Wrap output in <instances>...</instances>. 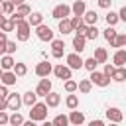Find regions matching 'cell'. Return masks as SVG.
I'll use <instances>...</instances> for the list:
<instances>
[{
	"label": "cell",
	"instance_id": "6da1fadb",
	"mask_svg": "<svg viewBox=\"0 0 126 126\" xmlns=\"http://www.w3.org/2000/svg\"><path fill=\"white\" fill-rule=\"evenodd\" d=\"M49 106L45 104V102H35L33 106H30V118L32 120H35V122H43L45 118H47V110Z\"/></svg>",
	"mask_w": 126,
	"mask_h": 126
},
{
	"label": "cell",
	"instance_id": "7a4b0ae2",
	"mask_svg": "<svg viewBox=\"0 0 126 126\" xmlns=\"http://www.w3.org/2000/svg\"><path fill=\"white\" fill-rule=\"evenodd\" d=\"M30 35H32V26H30V22H28V20H20V22L16 24V37H18V41H28Z\"/></svg>",
	"mask_w": 126,
	"mask_h": 126
},
{
	"label": "cell",
	"instance_id": "3957f363",
	"mask_svg": "<svg viewBox=\"0 0 126 126\" xmlns=\"http://www.w3.org/2000/svg\"><path fill=\"white\" fill-rule=\"evenodd\" d=\"M35 35H37V39L39 41H53L55 37H53V30L49 28V26H45V24H41V26H37L35 28Z\"/></svg>",
	"mask_w": 126,
	"mask_h": 126
},
{
	"label": "cell",
	"instance_id": "277c9868",
	"mask_svg": "<svg viewBox=\"0 0 126 126\" xmlns=\"http://www.w3.org/2000/svg\"><path fill=\"white\" fill-rule=\"evenodd\" d=\"M89 79H91V83H93V85L102 87V89H104V87H108V85H110V81H112L110 77H106V75H104V73H100V71H91V77H89Z\"/></svg>",
	"mask_w": 126,
	"mask_h": 126
},
{
	"label": "cell",
	"instance_id": "5b68a950",
	"mask_svg": "<svg viewBox=\"0 0 126 126\" xmlns=\"http://www.w3.org/2000/svg\"><path fill=\"white\" fill-rule=\"evenodd\" d=\"M73 12H71V6H67V4H57L53 10H51V16L55 18V20H65V18H69Z\"/></svg>",
	"mask_w": 126,
	"mask_h": 126
},
{
	"label": "cell",
	"instance_id": "8992f818",
	"mask_svg": "<svg viewBox=\"0 0 126 126\" xmlns=\"http://www.w3.org/2000/svg\"><path fill=\"white\" fill-rule=\"evenodd\" d=\"M71 73H73V69H71L69 65H63V63H59V65H55V67H53V75H55L57 79H61V81H67V79H71Z\"/></svg>",
	"mask_w": 126,
	"mask_h": 126
},
{
	"label": "cell",
	"instance_id": "52a82bcc",
	"mask_svg": "<svg viewBox=\"0 0 126 126\" xmlns=\"http://www.w3.org/2000/svg\"><path fill=\"white\" fill-rule=\"evenodd\" d=\"M6 104H8V110H12V112L20 110V106L24 104L22 94H18V93H10V94H8V98H6Z\"/></svg>",
	"mask_w": 126,
	"mask_h": 126
},
{
	"label": "cell",
	"instance_id": "ba28073f",
	"mask_svg": "<svg viewBox=\"0 0 126 126\" xmlns=\"http://www.w3.org/2000/svg\"><path fill=\"white\" fill-rule=\"evenodd\" d=\"M65 61H67V65L71 67V69H83V63H85V59L81 57V53H69V55H65Z\"/></svg>",
	"mask_w": 126,
	"mask_h": 126
},
{
	"label": "cell",
	"instance_id": "9c48e42d",
	"mask_svg": "<svg viewBox=\"0 0 126 126\" xmlns=\"http://www.w3.org/2000/svg\"><path fill=\"white\" fill-rule=\"evenodd\" d=\"M51 73H53V65H51L49 61H39V63L35 65V75H37V77L43 79V77H49Z\"/></svg>",
	"mask_w": 126,
	"mask_h": 126
},
{
	"label": "cell",
	"instance_id": "30bf717a",
	"mask_svg": "<svg viewBox=\"0 0 126 126\" xmlns=\"http://www.w3.org/2000/svg\"><path fill=\"white\" fill-rule=\"evenodd\" d=\"M35 93H37V96H47L49 93H51V81L47 79V77H43V79H39V83H37V87H35Z\"/></svg>",
	"mask_w": 126,
	"mask_h": 126
},
{
	"label": "cell",
	"instance_id": "8fae6325",
	"mask_svg": "<svg viewBox=\"0 0 126 126\" xmlns=\"http://www.w3.org/2000/svg\"><path fill=\"white\" fill-rule=\"evenodd\" d=\"M63 53H65V41L63 39H53L51 41V55L55 59H61Z\"/></svg>",
	"mask_w": 126,
	"mask_h": 126
},
{
	"label": "cell",
	"instance_id": "7c38bea8",
	"mask_svg": "<svg viewBox=\"0 0 126 126\" xmlns=\"http://www.w3.org/2000/svg\"><path fill=\"white\" fill-rule=\"evenodd\" d=\"M106 118H108L110 122L120 124V122H122V118H124V114H122V110H120V108H116V106H108V108H106Z\"/></svg>",
	"mask_w": 126,
	"mask_h": 126
},
{
	"label": "cell",
	"instance_id": "4fadbf2b",
	"mask_svg": "<svg viewBox=\"0 0 126 126\" xmlns=\"http://www.w3.org/2000/svg\"><path fill=\"white\" fill-rule=\"evenodd\" d=\"M112 63H114L116 67H126V49H124V47L114 51V55H112Z\"/></svg>",
	"mask_w": 126,
	"mask_h": 126
},
{
	"label": "cell",
	"instance_id": "5bb4252c",
	"mask_svg": "<svg viewBox=\"0 0 126 126\" xmlns=\"http://www.w3.org/2000/svg\"><path fill=\"white\" fill-rule=\"evenodd\" d=\"M69 122H71V126H81V124L85 122V114L75 108V110L69 112Z\"/></svg>",
	"mask_w": 126,
	"mask_h": 126
},
{
	"label": "cell",
	"instance_id": "9a60e30c",
	"mask_svg": "<svg viewBox=\"0 0 126 126\" xmlns=\"http://www.w3.org/2000/svg\"><path fill=\"white\" fill-rule=\"evenodd\" d=\"M16 81H18V75H16L14 71H4V75H2V79H0V83L6 85V87H14Z\"/></svg>",
	"mask_w": 126,
	"mask_h": 126
},
{
	"label": "cell",
	"instance_id": "2e32d148",
	"mask_svg": "<svg viewBox=\"0 0 126 126\" xmlns=\"http://www.w3.org/2000/svg\"><path fill=\"white\" fill-rule=\"evenodd\" d=\"M85 45H87V37L85 35H75L73 37V49H75V53H83Z\"/></svg>",
	"mask_w": 126,
	"mask_h": 126
},
{
	"label": "cell",
	"instance_id": "e0dca14e",
	"mask_svg": "<svg viewBox=\"0 0 126 126\" xmlns=\"http://www.w3.org/2000/svg\"><path fill=\"white\" fill-rule=\"evenodd\" d=\"M14 65H16V59H14L12 55H8V53H6V55H2V57H0V67H2L4 71H12V69H14Z\"/></svg>",
	"mask_w": 126,
	"mask_h": 126
},
{
	"label": "cell",
	"instance_id": "ac0fdd59",
	"mask_svg": "<svg viewBox=\"0 0 126 126\" xmlns=\"http://www.w3.org/2000/svg\"><path fill=\"white\" fill-rule=\"evenodd\" d=\"M71 12H73V16H83V14L87 12L85 0H75V2L71 4Z\"/></svg>",
	"mask_w": 126,
	"mask_h": 126
},
{
	"label": "cell",
	"instance_id": "d6986e66",
	"mask_svg": "<svg viewBox=\"0 0 126 126\" xmlns=\"http://www.w3.org/2000/svg\"><path fill=\"white\" fill-rule=\"evenodd\" d=\"M83 22H85L87 26H96V22H98V14H96L94 10H87V12L83 14Z\"/></svg>",
	"mask_w": 126,
	"mask_h": 126
},
{
	"label": "cell",
	"instance_id": "ffe728a7",
	"mask_svg": "<svg viewBox=\"0 0 126 126\" xmlns=\"http://www.w3.org/2000/svg\"><path fill=\"white\" fill-rule=\"evenodd\" d=\"M59 32L63 33V35H67V33H73L75 32V28H73V24H71V20L69 18H65V20H59Z\"/></svg>",
	"mask_w": 126,
	"mask_h": 126
},
{
	"label": "cell",
	"instance_id": "44dd1931",
	"mask_svg": "<svg viewBox=\"0 0 126 126\" xmlns=\"http://www.w3.org/2000/svg\"><path fill=\"white\" fill-rule=\"evenodd\" d=\"M22 100H24L26 106H33V104L37 102V93H35V91H26V93L22 94Z\"/></svg>",
	"mask_w": 126,
	"mask_h": 126
},
{
	"label": "cell",
	"instance_id": "7402d4cb",
	"mask_svg": "<svg viewBox=\"0 0 126 126\" xmlns=\"http://www.w3.org/2000/svg\"><path fill=\"white\" fill-rule=\"evenodd\" d=\"M59 102H61V94L59 93H49L47 96H45V104L49 106V108H55V106H59Z\"/></svg>",
	"mask_w": 126,
	"mask_h": 126
},
{
	"label": "cell",
	"instance_id": "603a6c76",
	"mask_svg": "<svg viewBox=\"0 0 126 126\" xmlns=\"http://www.w3.org/2000/svg\"><path fill=\"white\" fill-rule=\"evenodd\" d=\"M28 22H30L32 28H37V26L43 24V14H41V12H32V14L28 16Z\"/></svg>",
	"mask_w": 126,
	"mask_h": 126
},
{
	"label": "cell",
	"instance_id": "cb8c5ba5",
	"mask_svg": "<svg viewBox=\"0 0 126 126\" xmlns=\"http://www.w3.org/2000/svg\"><path fill=\"white\" fill-rule=\"evenodd\" d=\"M110 47H116V49L126 47V33H120V32H118V35L110 41Z\"/></svg>",
	"mask_w": 126,
	"mask_h": 126
},
{
	"label": "cell",
	"instance_id": "d4e9b609",
	"mask_svg": "<svg viewBox=\"0 0 126 126\" xmlns=\"http://www.w3.org/2000/svg\"><path fill=\"white\" fill-rule=\"evenodd\" d=\"M93 57H94L98 63H106V61H108V53H106V49H104V47H96Z\"/></svg>",
	"mask_w": 126,
	"mask_h": 126
},
{
	"label": "cell",
	"instance_id": "484cf974",
	"mask_svg": "<svg viewBox=\"0 0 126 126\" xmlns=\"http://www.w3.org/2000/svg\"><path fill=\"white\" fill-rule=\"evenodd\" d=\"M91 91H93V83H91V79H81V81H79V93L89 94Z\"/></svg>",
	"mask_w": 126,
	"mask_h": 126
},
{
	"label": "cell",
	"instance_id": "4316f807",
	"mask_svg": "<svg viewBox=\"0 0 126 126\" xmlns=\"http://www.w3.org/2000/svg\"><path fill=\"white\" fill-rule=\"evenodd\" d=\"M65 104H67V108H69V110H75V108L79 106V96H77V94H73V93H69V94H67V98H65Z\"/></svg>",
	"mask_w": 126,
	"mask_h": 126
},
{
	"label": "cell",
	"instance_id": "83f0119b",
	"mask_svg": "<svg viewBox=\"0 0 126 126\" xmlns=\"http://www.w3.org/2000/svg\"><path fill=\"white\" fill-rule=\"evenodd\" d=\"M24 122H26V120H24V116H22V114H20V112H18V110H16V112H12V114H10V122H8V124H10V126H22V124H24Z\"/></svg>",
	"mask_w": 126,
	"mask_h": 126
},
{
	"label": "cell",
	"instance_id": "f1b7e54d",
	"mask_svg": "<svg viewBox=\"0 0 126 126\" xmlns=\"http://www.w3.org/2000/svg\"><path fill=\"white\" fill-rule=\"evenodd\" d=\"M112 81H116V83L126 81V67H116L114 69V75H112Z\"/></svg>",
	"mask_w": 126,
	"mask_h": 126
},
{
	"label": "cell",
	"instance_id": "f546056e",
	"mask_svg": "<svg viewBox=\"0 0 126 126\" xmlns=\"http://www.w3.org/2000/svg\"><path fill=\"white\" fill-rule=\"evenodd\" d=\"M51 122H53V126H71V122H69V116H67V114H57Z\"/></svg>",
	"mask_w": 126,
	"mask_h": 126
},
{
	"label": "cell",
	"instance_id": "4dcf8cb0",
	"mask_svg": "<svg viewBox=\"0 0 126 126\" xmlns=\"http://www.w3.org/2000/svg\"><path fill=\"white\" fill-rule=\"evenodd\" d=\"M104 20H106V24H108V26H116V24L120 22V16H118V12L108 10V14L104 16Z\"/></svg>",
	"mask_w": 126,
	"mask_h": 126
},
{
	"label": "cell",
	"instance_id": "1f68e13d",
	"mask_svg": "<svg viewBox=\"0 0 126 126\" xmlns=\"http://www.w3.org/2000/svg\"><path fill=\"white\" fill-rule=\"evenodd\" d=\"M102 35H104V39H106V41L110 43V41H112V39H114V37L118 35V32L114 30V26H108L106 30H102Z\"/></svg>",
	"mask_w": 126,
	"mask_h": 126
},
{
	"label": "cell",
	"instance_id": "d6a6232c",
	"mask_svg": "<svg viewBox=\"0 0 126 126\" xmlns=\"http://www.w3.org/2000/svg\"><path fill=\"white\" fill-rule=\"evenodd\" d=\"M63 89H65V93H75V91H79V83L73 79H67L63 83Z\"/></svg>",
	"mask_w": 126,
	"mask_h": 126
},
{
	"label": "cell",
	"instance_id": "836d02e7",
	"mask_svg": "<svg viewBox=\"0 0 126 126\" xmlns=\"http://www.w3.org/2000/svg\"><path fill=\"white\" fill-rule=\"evenodd\" d=\"M16 12V6L10 2V0H6V2H2V14H6V16H12Z\"/></svg>",
	"mask_w": 126,
	"mask_h": 126
},
{
	"label": "cell",
	"instance_id": "e575fe53",
	"mask_svg": "<svg viewBox=\"0 0 126 126\" xmlns=\"http://www.w3.org/2000/svg\"><path fill=\"white\" fill-rule=\"evenodd\" d=\"M96 65H98V61H96L94 57H87L85 63H83V67H85L87 71H96Z\"/></svg>",
	"mask_w": 126,
	"mask_h": 126
},
{
	"label": "cell",
	"instance_id": "d590c367",
	"mask_svg": "<svg viewBox=\"0 0 126 126\" xmlns=\"http://www.w3.org/2000/svg\"><path fill=\"white\" fill-rule=\"evenodd\" d=\"M12 71H14V73H16L18 77H24V75L28 73V65H26V63H16Z\"/></svg>",
	"mask_w": 126,
	"mask_h": 126
},
{
	"label": "cell",
	"instance_id": "8d00e7d4",
	"mask_svg": "<svg viewBox=\"0 0 126 126\" xmlns=\"http://www.w3.org/2000/svg\"><path fill=\"white\" fill-rule=\"evenodd\" d=\"M98 28L96 26H89V30H87V39H96L98 37Z\"/></svg>",
	"mask_w": 126,
	"mask_h": 126
},
{
	"label": "cell",
	"instance_id": "74e56055",
	"mask_svg": "<svg viewBox=\"0 0 126 126\" xmlns=\"http://www.w3.org/2000/svg\"><path fill=\"white\" fill-rule=\"evenodd\" d=\"M0 30H2V32H6V33H8V32H14V30H16V24H14V22L8 18V20L2 24V28H0Z\"/></svg>",
	"mask_w": 126,
	"mask_h": 126
},
{
	"label": "cell",
	"instance_id": "f35d334b",
	"mask_svg": "<svg viewBox=\"0 0 126 126\" xmlns=\"http://www.w3.org/2000/svg\"><path fill=\"white\" fill-rule=\"evenodd\" d=\"M114 69H116V65H114V63H104V71H102V73H104L106 77H110V79H112Z\"/></svg>",
	"mask_w": 126,
	"mask_h": 126
},
{
	"label": "cell",
	"instance_id": "ab89813d",
	"mask_svg": "<svg viewBox=\"0 0 126 126\" xmlns=\"http://www.w3.org/2000/svg\"><path fill=\"white\" fill-rule=\"evenodd\" d=\"M16 49H18L16 41H6V53H8V55H14V53H16Z\"/></svg>",
	"mask_w": 126,
	"mask_h": 126
},
{
	"label": "cell",
	"instance_id": "60d3db41",
	"mask_svg": "<svg viewBox=\"0 0 126 126\" xmlns=\"http://www.w3.org/2000/svg\"><path fill=\"white\" fill-rule=\"evenodd\" d=\"M69 20H71V24H73L75 30H77L81 24H85V22H83V16H73V18H69Z\"/></svg>",
	"mask_w": 126,
	"mask_h": 126
},
{
	"label": "cell",
	"instance_id": "b9f144b4",
	"mask_svg": "<svg viewBox=\"0 0 126 126\" xmlns=\"http://www.w3.org/2000/svg\"><path fill=\"white\" fill-rule=\"evenodd\" d=\"M87 30H89V26H87V24H81V26L75 30V35H85V37H87Z\"/></svg>",
	"mask_w": 126,
	"mask_h": 126
},
{
	"label": "cell",
	"instance_id": "7bdbcfd3",
	"mask_svg": "<svg viewBox=\"0 0 126 126\" xmlns=\"http://www.w3.org/2000/svg\"><path fill=\"white\" fill-rule=\"evenodd\" d=\"M8 122H10V114H8L6 110H2V112H0V126H6Z\"/></svg>",
	"mask_w": 126,
	"mask_h": 126
},
{
	"label": "cell",
	"instance_id": "ee69618b",
	"mask_svg": "<svg viewBox=\"0 0 126 126\" xmlns=\"http://www.w3.org/2000/svg\"><path fill=\"white\" fill-rule=\"evenodd\" d=\"M96 2H98V8H104V10L112 6V0H96Z\"/></svg>",
	"mask_w": 126,
	"mask_h": 126
},
{
	"label": "cell",
	"instance_id": "f6af8a7d",
	"mask_svg": "<svg viewBox=\"0 0 126 126\" xmlns=\"http://www.w3.org/2000/svg\"><path fill=\"white\" fill-rule=\"evenodd\" d=\"M8 94H10L8 93V87L6 85H0V98H8Z\"/></svg>",
	"mask_w": 126,
	"mask_h": 126
},
{
	"label": "cell",
	"instance_id": "bcb514c9",
	"mask_svg": "<svg viewBox=\"0 0 126 126\" xmlns=\"http://www.w3.org/2000/svg\"><path fill=\"white\" fill-rule=\"evenodd\" d=\"M6 41H8V33L0 30V45H6Z\"/></svg>",
	"mask_w": 126,
	"mask_h": 126
},
{
	"label": "cell",
	"instance_id": "7dc6e473",
	"mask_svg": "<svg viewBox=\"0 0 126 126\" xmlns=\"http://www.w3.org/2000/svg\"><path fill=\"white\" fill-rule=\"evenodd\" d=\"M118 16H120V22H126V6H122L118 10Z\"/></svg>",
	"mask_w": 126,
	"mask_h": 126
},
{
	"label": "cell",
	"instance_id": "c3c4849f",
	"mask_svg": "<svg viewBox=\"0 0 126 126\" xmlns=\"http://www.w3.org/2000/svg\"><path fill=\"white\" fill-rule=\"evenodd\" d=\"M89 126H106V124H104L102 120H91V122H89Z\"/></svg>",
	"mask_w": 126,
	"mask_h": 126
},
{
	"label": "cell",
	"instance_id": "681fc988",
	"mask_svg": "<svg viewBox=\"0 0 126 126\" xmlns=\"http://www.w3.org/2000/svg\"><path fill=\"white\" fill-rule=\"evenodd\" d=\"M2 110H8V104H6V98H0V112Z\"/></svg>",
	"mask_w": 126,
	"mask_h": 126
},
{
	"label": "cell",
	"instance_id": "f907efd6",
	"mask_svg": "<svg viewBox=\"0 0 126 126\" xmlns=\"http://www.w3.org/2000/svg\"><path fill=\"white\" fill-rule=\"evenodd\" d=\"M22 126H37V122H35V120H32V118H30V120H26V122H24V124H22Z\"/></svg>",
	"mask_w": 126,
	"mask_h": 126
},
{
	"label": "cell",
	"instance_id": "816d5d0a",
	"mask_svg": "<svg viewBox=\"0 0 126 126\" xmlns=\"http://www.w3.org/2000/svg\"><path fill=\"white\" fill-rule=\"evenodd\" d=\"M6 20H8V18H6V14H2V12H0V28H2V24H4Z\"/></svg>",
	"mask_w": 126,
	"mask_h": 126
},
{
	"label": "cell",
	"instance_id": "f5cc1de1",
	"mask_svg": "<svg viewBox=\"0 0 126 126\" xmlns=\"http://www.w3.org/2000/svg\"><path fill=\"white\" fill-rule=\"evenodd\" d=\"M41 126H53V122H51V120H47V118H45V120H43V122H41Z\"/></svg>",
	"mask_w": 126,
	"mask_h": 126
},
{
	"label": "cell",
	"instance_id": "db71d44e",
	"mask_svg": "<svg viewBox=\"0 0 126 126\" xmlns=\"http://www.w3.org/2000/svg\"><path fill=\"white\" fill-rule=\"evenodd\" d=\"M6 55V45H0V57Z\"/></svg>",
	"mask_w": 126,
	"mask_h": 126
},
{
	"label": "cell",
	"instance_id": "11a10c76",
	"mask_svg": "<svg viewBox=\"0 0 126 126\" xmlns=\"http://www.w3.org/2000/svg\"><path fill=\"white\" fill-rule=\"evenodd\" d=\"M14 6H20V4H24V0H10Z\"/></svg>",
	"mask_w": 126,
	"mask_h": 126
},
{
	"label": "cell",
	"instance_id": "9f6ffc18",
	"mask_svg": "<svg viewBox=\"0 0 126 126\" xmlns=\"http://www.w3.org/2000/svg\"><path fill=\"white\" fill-rule=\"evenodd\" d=\"M2 75H4V69H2V67H0V79H2Z\"/></svg>",
	"mask_w": 126,
	"mask_h": 126
},
{
	"label": "cell",
	"instance_id": "6f0895ef",
	"mask_svg": "<svg viewBox=\"0 0 126 126\" xmlns=\"http://www.w3.org/2000/svg\"><path fill=\"white\" fill-rule=\"evenodd\" d=\"M108 126H118V124H116V122H110V124H108Z\"/></svg>",
	"mask_w": 126,
	"mask_h": 126
},
{
	"label": "cell",
	"instance_id": "680465c9",
	"mask_svg": "<svg viewBox=\"0 0 126 126\" xmlns=\"http://www.w3.org/2000/svg\"><path fill=\"white\" fill-rule=\"evenodd\" d=\"M0 12H2V2H0Z\"/></svg>",
	"mask_w": 126,
	"mask_h": 126
},
{
	"label": "cell",
	"instance_id": "91938a15",
	"mask_svg": "<svg viewBox=\"0 0 126 126\" xmlns=\"http://www.w3.org/2000/svg\"><path fill=\"white\" fill-rule=\"evenodd\" d=\"M85 2H87V0H85Z\"/></svg>",
	"mask_w": 126,
	"mask_h": 126
}]
</instances>
